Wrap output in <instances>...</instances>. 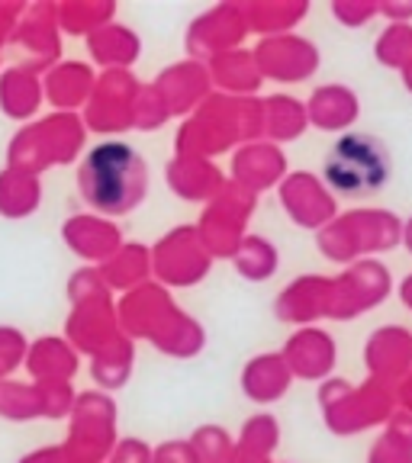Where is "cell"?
I'll return each mask as SVG.
<instances>
[{"label":"cell","instance_id":"cell-1","mask_svg":"<svg viewBox=\"0 0 412 463\" xmlns=\"http://www.w3.org/2000/svg\"><path fill=\"white\" fill-rule=\"evenodd\" d=\"M132 167V155L120 145H110L94 152V158L84 167V194L87 200L101 203L107 210H116L126 203V171Z\"/></svg>","mask_w":412,"mask_h":463}]
</instances>
